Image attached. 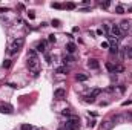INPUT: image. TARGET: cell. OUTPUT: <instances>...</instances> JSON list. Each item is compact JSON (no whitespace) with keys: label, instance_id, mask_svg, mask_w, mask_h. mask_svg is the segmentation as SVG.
I'll use <instances>...</instances> for the list:
<instances>
[{"label":"cell","instance_id":"2e32d148","mask_svg":"<svg viewBox=\"0 0 132 130\" xmlns=\"http://www.w3.org/2000/svg\"><path fill=\"white\" fill-rule=\"evenodd\" d=\"M106 69L109 72H114L115 73V64H112V63H106Z\"/></svg>","mask_w":132,"mask_h":130},{"label":"cell","instance_id":"9c48e42d","mask_svg":"<svg viewBox=\"0 0 132 130\" xmlns=\"http://www.w3.org/2000/svg\"><path fill=\"white\" fill-rule=\"evenodd\" d=\"M88 66H89L91 69H98V67H100V63H98V60H95V58H89Z\"/></svg>","mask_w":132,"mask_h":130},{"label":"cell","instance_id":"30bf717a","mask_svg":"<svg viewBox=\"0 0 132 130\" xmlns=\"http://www.w3.org/2000/svg\"><path fill=\"white\" fill-rule=\"evenodd\" d=\"M75 49H77V46H75V43H68V45H66V51H68L69 54L75 52Z\"/></svg>","mask_w":132,"mask_h":130},{"label":"cell","instance_id":"277c9868","mask_svg":"<svg viewBox=\"0 0 132 130\" xmlns=\"http://www.w3.org/2000/svg\"><path fill=\"white\" fill-rule=\"evenodd\" d=\"M111 31H112V35H115V37H117L118 40L124 38V37H123L124 34H123V32L120 31V26H118V25H112V29H111Z\"/></svg>","mask_w":132,"mask_h":130},{"label":"cell","instance_id":"f1b7e54d","mask_svg":"<svg viewBox=\"0 0 132 130\" xmlns=\"http://www.w3.org/2000/svg\"><path fill=\"white\" fill-rule=\"evenodd\" d=\"M48 40H49L51 43H54V41H55V35H54V34H51V35H49V38H48Z\"/></svg>","mask_w":132,"mask_h":130},{"label":"cell","instance_id":"484cf974","mask_svg":"<svg viewBox=\"0 0 132 130\" xmlns=\"http://www.w3.org/2000/svg\"><path fill=\"white\" fill-rule=\"evenodd\" d=\"M52 8H55V9H62L63 5H60V3H52Z\"/></svg>","mask_w":132,"mask_h":130},{"label":"cell","instance_id":"5b68a950","mask_svg":"<svg viewBox=\"0 0 132 130\" xmlns=\"http://www.w3.org/2000/svg\"><path fill=\"white\" fill-rule=\"evenodd\" d=\"M65 97H66V90H65V89L60 87V89H55V90H54V98H55V100H63Z\"/></svg>","mask_w":132,"mask_h":130},{"label":"cell","instance_id":"7a4b0ae2","mask_svg":"<svg viewBox=\"0 0 132 130\" xmlns=\"http://www.w3.org/2000/svg\"><path fill=\"white\" fill-rule=\"evenodd\" d=\"M23 45H25V38L23 37H18V38H15L14 41H12V45H11V48H9V54L12 55V54H15V52H18L22 48H23Z\"/></svg>","mask_w":132,"mask_h":130},{"label":"cell","instance_id":"ac0fdd59","mask_svg":"<svg viewBox=\"0 0 132 130\" xmlns=\"http://www.w3.org/2000/svg\"><path fill=\"white\" fill-rule=\"evenodd\" d=\"M121 119H123V116H121V115H114V118H112V122L115 124V122H120Z\"/></svg>","mask_w":132,"mask_h":130},{"label":"cell","instance_id":"e575fe53","mask_svg":"<svg viewBox=\"0 0 132 130\" xmlns=\"http://www.w3.org/2000/svg\"><path fill=\"white\" fill-rule=\"evenodd\" d=\"M127 118H130V119H132V113H127Z\"/></svg>","mask_w":132,"mask_h":130},{"label":"cell","instance_id":"d4e9b609","mask_svg":"<svg viewBox=\"0 0 132 130\" xmlns=\"http://www.w3.org/2000/svg\"><path fill=\"white\" fill-rule=\"evenodd\" d=\"M100 94H101L100 89H94V90H92V95H94V97H97V95H100Z\"/></svg>","mask_w":132,"mask_h":130},{"label":"cell","instance_id":"ffe728a7","mask_svg":"<svg viewBox=\"0 0 132 130\" xmlns=\"http://www.w3.org/2000/svg\"><path fill=\"white\" fill-rule=\"evenodd\" d=\"M75 6H77V5L72 3V2H69V3H66V5H65V8H66V9H75Z\"/></svg>","mask_w":132,"mask_h":130},{"label":"cell","instance_id":"5bb4252c","mask_svg":"<svg viewBox=\"0 0 132 130\" xmlns=\"http://www.w3.org/2000/svg\"><path fill=\"white\" fill-rule=\"evenodd\" d=\"M86 80H88L86 73H77V81H86Z\"/></svg>","mask_w":132,"mask_h":130},{"label":"cell","instance_id":"4fadbf2b","mask_svg":"<svg viewBox=\"0 0 132 130\" xmlns=\"http://www.w3.org/2000/svg\"><path fill=\"white\" fill-rule=\"evenodd\" d=\"M83 98H85L86 103H95V97H94L92 94H91V95H86V97H83Z\"/></svg>","mask_w":132,"mask_h":130},{"label":"cell","instance_id":"3957f363","mask_svg":"<svg viewBox=\"0 0 132 130\" xmlns=\"http://www.w3.org/2000/svg\"><path fill=\"white\" fill-rule=\"evenodd\" d=\"M28 69L34 72V77L39 75V69H40V63H39V58H28V63H26Z\"/></svg>","mask_w":132,"mask_h":130},{"label":"cell","instance_id":"836d02e7","mask_svg":"<svg viewBox=\"0 0 132 130\" xmlns=\"http://www.w3.org/2000/svg\"><path fill=\"white\" fill-rule=\"evenodd\" d=\"M127 12H132V6H130V8H127Z\"/></svg>","mask_w":132,"mask_h":130},{"label":"cell","instance_id":"9a60e30c","mask_svg":"<svg viewBox=\"0 0 132 130\" xmlns=\"http://www.w3.org/2000/svg\"><path fill=\"white\" fill-rule=\"evenodd\" d=\"M71 61H74V57H71V55H65L63 57V64L66 66V63H71Z\"/></svg>","mask_w":132,"mask_h":130},{"label":"cell","instance_id":"f546056e","mask_svg":"<svg viewBox=\"0 0 132 130\" xmlns=\"http://www.w3.org/2000/svg\"><path fill=\"white\" fill-rule=\"evenodd\" d=\"M101 48H104V49L109 48V43H108V41H103V43H101Z\"/></svg>","mask_w":132,"mask_h":130},{"label":"cell","instance_id":"d6a6232c","mask_svg":"<svg viewBox=\"0 0 132 130\" xmlns=\"http://www.w3.org/2000/svg\"><path fill=\"white\" fill-rule=\"evenodd\" d=\"M130 103H132V100H129V101H124V103H123V106H127V104H130Z\"/></svg>","mask_w":132,"mask_h":130},{"label":"cell","instance_id":"4316f807","mask_svg":"<svg viewBox=\"0 0 132 130\" xmlns=\"http://www.w3.org/2000/svg\"><path fill=\"white\" fill-rule=\"evenodd\" d=\"M28 17H29V20H32V18H35V14H34L32 11H29V12H28Z\"/></svg>","mask_w":132,"mask_h":130},{"label":"cell","instance_id":"e0dca14e","mask_svg":"<svg viewBox=\"0 0 132 130\" xmlns=\"http://www.w3.org/2000/svg\"><path fill=\"white\" fill-rule=\"evenodd\" d=\"M115 12H117V14H124V8H123V5H117Z\"/></svg>","mask_w":132,"mask_h":130},{"label":"cell","instance_id":"ba28073f","mask_svg":"<svg viewBox=\"0 0 132 130\" xmlns=\"http://www.w3.org/2000/svg\"><path fill=\"white\" fill-rule=\"evenodd\" d=\"M112 127H114V122L112 121H103L101 125H100L101 130H112Z\"/></svg>","mask_w":132,"mask_h":130},{"label":"cell","instance_id":"8fae6325","mask_svg":"<svg viewBox=\"0 0 132 130\" xmlns=\"http://www.w3.org/2000/svg\"><path fill=\"white\" fill-rule=\"evenodd\" d=\"M45 48H46V41H39L37 43V51L39 52H45Z\"/></svg>","mask_w":132,"mask_h":130},{"label":"cell","instance_id":"52a82bcc","mask_svg":"<svg viewBox=\"0 0 132 130\" xmlns=\"http://www.w3.org/2000/svg\"><path fill=\"white\" fill-rule=\"evenodd\" d=\"M0 112H2V113H12L14 112V110H12V106H9V104H2V106H0Z\"/></svg>","mask_w":132,"mask_h":130},{"label":"cell","instance_id":"cb8c5ba5","mask_svg":"<svg viewBox=\"0 0 132 130\" xmlns=\"http://www.w3.org/2000/svg\"><path fill=\"white\" fill-rule=\"evenodd\" d=\"M20 128H22V130H32V125H29V124H23Z\"/></svg>","mask_w":132,"mask_h":130},{"label":"cell","instance_id":"d6986e66","mask_svg":"<svg viewBox=\"0 0 132 130\" xmlns=\"http://www.w3.org/2000/svg\"><path fill=\"white\" fill-rule=\"evenodd\" d=\"M124 54H126V57H127V58H132V48H126Z\"/></svg>","mask_w":132,"mask_h":130},{"label":"cell","instance_id":"44dd1931","mask_svg":"<svg viewBox=\"0 0 132 130\" xmlns=\"http://www.w3.org/2000/svg\"><path fill=\"white\" fill-rule=\"evenodd\" d=\"M51 25H52L54 28H59V26H60V20H57V18H55V20L51 22Z\"/></svg>","mask_w":132,"mask_h":130},{"label":"cell","instance_id":"d590c367","mask_svg":"<svg viewBox=\"0 0 132 130\" xmlns=\"http://www.w3.org/2000/svg\"><path fill=\"white\" fill-rule=\"evenodd\" d=\"M59 130H66V128H65V127H60V128H59Z\"/></svg>","mask_w":132,"mask_h":130},{"label":"cell","instance_id":"8992f818","mask_svg":"<svg viewBox=\"0 0 132 130\" xmlns=\"http://www.w3.org/2000/svg\"><path fill=\"white\" fill-rule=\"evenodd\" d=\"M118 26H120V31L124 34V32H127V31L130 29V22H129V20H123Z\"/></svg>","mask_w":132,"mask_h":130},{"label":"cell","instance_id":"83f0119b","mask_svg":"<svg viewBox=\"0 0 132 130\" xmlns=\"http://www.w3.org/2000/svg\"><path fill=\"white\" fill-rule=\"evenodd\" d=\"M123 70H124L123 66H115V72H123Z\"/></svg>","mask_w":132,"mask_h":130},{"label":"cell","instance_id":"1f68e13d","mask_svg":"<svg viewBox=\"0 0 132 130\" xmlns=\"http://www.w3.org/2000/svg\"><path fill=\"white\" fill-rule=\"evenodd\" d=\"M8 86H11V87H12V89H15V87H17V84H14V83H9V84H8Z\"/></svg>","mask_w":132,"mask_h":130},{"label":"cell","instance_id":"7c38bea8","mask_svg":"<svg viewBox=\"0 0 132 130\" xmlns=\"http://www.w3.org/2000/svg\"><path fill=\"white\" fill-rule=\"evenodd\" d=\"M55 72H57V73H68V72H69V67L62 66V67H57V69H55Z\"/></svg>","mask_w":132,"mask_h":130},{"label":"cell","instance_id":"603a6c76","mask_svg":"<svg viewBox=\"0 0 132 130\" xmlns=\"http://www.w3.org/2000/svg\"><path fill=\"white\" fill-rule=\"evenodd\" d=\"M100 6L106 9V8H109V6H111V2H101V3H100Z\"/></svg>","mask_w":132,"mask_h":130},{"label":"cell","instance_id":"7402d4cb","mask_svg":"<svg viewBox=\"0 0 132 130\" xmlns=\"http://www.w3.org/2000/svg\"><path fill=\"white\" fill-rule=\"evenodd\" d=\"M3 67H5V69H9V67H11V60H5V61H3Z\"/></svg>","mask_w":132,"mask_h":130},{"label":"cell","instance_id":"6da1fadb","mask_svg":"<svg viewBox=\"0 0 132 130\" xmlns=\"http://www.w3.org/2000/svg\"><path fill=\"white\" fill-rule=\"evenodd\" d=\"M66 130H80V118L77 115H69L68 121L65 124Z\"/></svg>","mask_w":132,"mask_h":130},{"label":"cell","instance_id":"4dcf8cb0","mask_svg":"<svg viewBox=\"0 0 132 130\" xmlns=\"http://www.w3.org/2000/svg\"><path fill=\"white\" fill-rule=\"evenodd\" d=\"M88 125H89V127H94V125H95V121H91V122H89Z\"/></svg>","mask_w":132,"mask_h":130}]
</instances>
